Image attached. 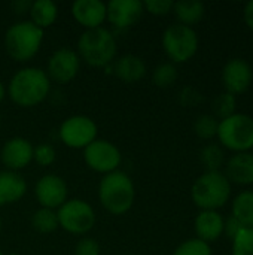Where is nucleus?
<instances>
[{"instance_id":"f257e3e1","label":"nucleus","mask_w":253,"mask_h":255,"mask_svg":"<svg viewBox=\"0 0 253 255\" xmlns=\"http://www.w3.org/2000/svg\"><path fill=\"white\" fill-rule=\"evenodd\" d=\"M49 93L48 75L36 67L21 69L13 75L9 84V96L19 106H34Z\"/></svg>"},{"instance_id":"f03ea898","label":"nucleus","mask_w":253,"mask_h":255,"mask_svg":"<svg viewBox=\"0 0 253 255\" xmlns=\"http://www.w3.org/2000/svg\"><path fill=\"white\" fill-rule=\"evenodd\" d=\"M100 202L106 211L113 215H121L130 211L134 202V185L130 176L124 172L107 173L98 188Z\"/></svg>"},{"instance_id":"7ed1b4c3","label":"nucleus","mask_w":253,"mask_h":255,"mask_svg":"<svg viewBox=\"0 0 253 255\" xmlns=\"http://www.w3.org/2000/svg\"><path fill=\"white\" fill-rule=\"evenodd\" d=\"M78 49L89 66L104 67L116 55V40L107 28H91L81 34Z\"/></svg>"},{"instance_id":"20e7f679","label":"nucleus","mask_w":253,"mask_h":255,"mask_svg":"<svg viewBox=\"0 0 253 255\" xmlns=\"http://www.w3.org/2000/svg\"><path fill=\"white\" fill-rule=\"evenodd\" d=\"M231 194V184L224 173L206 172L201 175L192 187L194 203L204 211H215L222 208Z\"/></svg>"},{"instance_id":"39448f33","label":"nucleus","mask_w":253,"mask_h":255,"mask_svg":"<svg viewBox=\"0 0 253 255\" xmlns=\"http://www.w3.org/2000/svg\"><path fill=\"white\" fill-rule=\"evenodd\" d=\"M42 39V28L34 25L31 21H22L9 27L4 36V45L13 60L27 61L37 54Z\"/></svg>"},{"instance_id":"423d86ee","label":"nucleus","mask_w":253,"mask_h":255,"mask_svg":"<svg viewBox=\"0 0 253 255\" xmlns=\"http://www.w3.org/2000/svg\"><path fill=\"white\" fill-rule=\"evenodd\" d=\"M218 137L224 146L243 152L253 148V118L245 114H234L219 123Z\"/></svg>"},{"instance_id":"0eeeda50","label":"nucleus","mask_w":253,"mask_h":255,"mask_svg":"<svg viewBox=\"0 0 253 255\" xmlns=\"http://www.w3.org/2000/svg\"><path fill=\"white\" fill-rule=\"evenodd\" d=\"M163 46L171 60L176 63H185L195 55L198 49V37L192 27L174 24L164 31Z\"/></svg>"},{"instance_id":"6e6552de","label":"nucleus","mask_w":253,"mask_h":255,"mask_svg":"<svg viewBox=\"0 0 253 255\" xmlns=\"http://www.w3.org/2000/svg\"><path fill=\"white\" fill-rule=\"evenodd\" d=\"M58 226L72 235H84L95 224V214L92 208L79 199L63 203L57 212Z\"/></svg>"},{"instance_id":"1a4fd4ad","label":"nucleus","mask_w":253,"mask_h":255,"mask_svg":"<svg viewBox=\"0 0 253 255\" xmlns=\"http://www.w3.org/2000/svg\"><path fill=\"white\" fill-rule=\"evenodd\" d=\"M60 137L70 148H86L97 137V126L88 117H70L61 124Z\"/></svg>"},{"instance_id":"9d476101","label":"nucleus","mask_w":253,"mask_h":255,"mask_svg":"<svg viewBox=\"0 0 253 255\" xmlns=\"http://www.w3.org/2000/svg\"><path fill=\"white\" fill-rule=\"evenodd\" d=\"M85 163L95 172L112 173L121 164L119 149L107 140H94L85 148Z\"/></svg>"},{"instance_id":"9b49d317","label":"nucleus","mask_w":253,"mask_h":255,"mask_svg":"<svg viewBox=\"0 0 253 255\" xmlns=\"http://www.w3.org/2000/svg\"><path fill=\"white\" fill-rule=\"evenodd\" d=\"M36 197L37 202L46 209L60 208L67 199L66 182L57 175H45L36 185Z\"/></svg>"},{"instance_id":"f8f14e48","label":"nucleus","mask_w":253,"mask_h":255,"mask_svg":"<svg viewBox=\"0 0 253 255\" xmlns=\"http://www.w3.org/2000/svg\"><path fill=\"white\" fill-rule=\"evenodd\" d=\"M79 70V57L75 51L69 48H61L52 54V57L48 61V73L49 76L60 82H69L72 81Z\"/></svg>"},{"instance_id":"ddd939ff","label":"nucleus","mask_w":253,"mask_h":255,"mask_svg":"<svg viewBox=\"0 0 253 255\" xmlns=\"http://www.w3.org/2000/svg\"><path fill=\"white\" fill-rule=\"evenodd\" d=\"M106 18H109L113 25L127 28L140 19L143 13V3L140 0H112L106 4Z\"/></svg>"},{"instance_id":"4468645a","label":"nucleus","mask_w":253,"mask_h":255,"mask_svg":"<svg viewBox=\"0 0 253 255\" xmlns=\"http://www.w3.org/2000/svg\"><path fill=\"white\" fill-rule=\"evenodd\" d=\"M222 79H224L227 93L233 96L240 94L246 91L252 82V69L245 60L233 58L225 64L224 72H222Z\"/></svg>"},{"instance_id":"2eb2a0df","label":"nucleus","mask_w":253,"mask_h":255,"mask_svg":"<svg viewBox=\"0 0 253 255\" xmlns=\"http://www.w3.org/2000/svg\"><path fill=\"white\" fill-rule=\"evenodd\" d=\"M0 158L9 170H19L33 160V146L22 137H13L4 143Z\"/></svg>"},{"instance_id":"dca6fc26","label":"nucleus","mask_w":253,"mask_h":255,"mask_svg":"<svg viewBox=\"0 0 253 255\" xmlns=\"http://www.w3.org/2000/svg\"><path fill=\"white\" fill-rule=\"evenodd\" d=\"M72 13L88 30L98 28L107 16L106 4L100 0H76L72 6Z\"/></svg>"},{"instance_id":"f3484780","label":"nucleus","mask_w":253,"mask_h":255,"mask_svg":"<svg viewBox=\"0 0 253 255\" xmlns=\"http://www.w3.org/2000/svg\"><path fill=\"white\" fill-rule=\"evenodd\" d=\"M227 179L240 185L253 184V154L239 152L227 164Z\"/></svg>"},{"instance_id":"a211bd4d","label":"nucleus","mask_w":253,"mask_h":255,"mask_svg":"<svg viewBox=\"0 0 253 255\" xmlns=\"http://www.w3.org/2000/svg\"><path fill=\"white\" fill-rule=\"evenodd\" d=\"M27 190V184L21 175L12 170L0 172V206L18 202Z\"/></svg>"},{"instance_id":"6ab92c4d","label":"nucleus","mask_w":253,"mask_h":255,"mask_svg":"<svg viewBox=\"0 0 253 255\" xmlns=\"http://www.w3.org/2000/svg\"><path fill=\"white\" fill-rule=\"evenodd\" d=\"M195 232L200 241L213 242L224 232V220L216 211H203L195 220Z\"/></svg>"},{"instance_id":"aec40b11","label":"nucleus","mask_w":253,"mask_h":255,"mask_svg":"<svg viewBox=\"0 0 253 255\" xmlns=\"http://www.w3.org/2000/svg\"><path fill=\"white\" fill-rule=\"evenodd\" d=\"M113 72L119 79H122L125 82H134L145 76L146 66L140 57L128 54V55H124L119 60H116V63L113 66Z\"/></svg>"},{"instance_id":"412c9836","label":"nucleus","mask_w":253,"mask_h":255,"mask_svg":"<svg viewBox=\"0 0 253 255\" xmlns=\"http://www.w3.org/2000/svg\"><path fill=\"white\" fill-rule=\"evenodd\" d=\"M174 13L177 19L183 24L191 27L192 24L198 22L204 16V4L198 0H180L176 1L174 6Z\"/></svg>"},{"instance_id":"4be33fe9","label":"nucleus","mask_w":253,"mask_h":255,"mask_svg":"<svg viewBox=\"0 0 253 255\" xmlns=\"http://www.w3.org/2000/svg\"><path fill=\"white\" fill-rule=\"evenodd\" d=\"M57 6L51 0H36L31 3L30 7V15H31V22L37 25L39 28H45L54 24L57 18Z\"/></svg>"},{"instance_id":"5701e85b","label":"nucleus","mask_w":253,"mask_h":255,"mask_svg":"<svg viewBox=\"0 0 253 255\" xmlns=\"http://www.w3.org/2000/svg\"><path fill=\"white\" fill-rule=\"evenodd\" d=\"M233 217L245 229H253V191H243L234 199Z\"/></svg>"},{"instance_id":"b1692460","label":"nucleus","mask_w":253,"mask_h":255,"mask_svg":"<svg viewBox=\"0 0 253 255\" xmlns=\"http://www.w3.org/2000/svg\"><path fill=\"white\" fill-rule=\"evenodd\" d=\"M31 224L34 230H37L39 233H52L60 227L57 212H54L52 209H46V208H42L34 212L31 218Z\"/></svg>"},{"instance_id":"393cba45","label":"nucleus","mask_w":253,"mask_h":255,"mask_svg":"<svg viewBox=\"0 0 253 255\" xmlns=\"http://www.w3.org/2000/svg\"><path fill=\"white\" fill-rule=\"evenodd\" d=\"M233 241V255H253V229H242Z\"/></svg>"},{"instance_id":"a878e982","label":"nucleus","mask_w":253,"mask_h":255,"mask_svg":"<svg viewBox=\"0 0 253 255\" xmlns=\"http://www.w3.org/2000/svg\"><path fill=\"white\" fill-rule=\"evenodd\" d=\"M154 84L158 87H170L174 84V81L177 79V70L173 64L170 63H164L160 64L152 75Z\"/></svg>"},{"instance_id":"bb28decb","label":"nucleus","mask_w":253,"mask_h":255,"mask_svg":"<svg viewBox=\"0 0 253 255\" xmlns=\"http://www.w3.org/2000/svg\"><path fill=\"white\" fill-rule=\"evenodd\" d=\"M218 127H219V123L213 115H201L197 118V121L194 124L195 133L201 139H210V137L216 136Z\"/></svg>"},{"instance_id":"cd10ccee","label":"nucleus","mask_w":253,"mask_h":255,"mask_svg":"<svg viewBox=\"0 0 253 255\" xmlns=\"http://www.w3.org/2000/svg\"><path fill=\"white\" fill-rule=\"evenodd\" d=\"M213 111L216 114V117L225 120L231 115H234L236 111V97L230 93H224L219 94L215 102H213Z\"/></svg>"},{"instance_id":"c85d7f7f","label":"nucleus","mask_w":253,"mask_h":255,"mask_svg":"<svg viewBox=\"0 0 253 255\" xmlns=\"http://www.w3.org/2000/svg\"><path fill=\"white\" fill-rule=\"evenodd\" d=\"M201 161L209 172H216L224 163V151L218 145H209L201 152Z\"/></svg>"},{"instance_id":"c756f323","label":"nucleus","mask_w":253,"mask_h":255,"mask_svg":"<svg viewBox=\"0 0 253 255\" xmlns=\"http://www.w3.org/2000/svg\"><path fill=\"white\" fill-rule=\"evenodd\" d=\"M173 255H212V251L206 242L200 239H192L182 244Z\"/></svg>"},{"instance_id":"7c9ffc66","label":"nucleus","mask_w":253,"mask_h":255,"mask_svg":"<svg viewBox=\"0 0 253 255\" xmlns=\"http://www.w3.org/2000/svg\"><path fill=\"white\" fill-rule=\"evenodd\" d=\"M33 158L40 166H49L55 160V151L51 145L42 143L36 149H33Z\"/></svg>"},{"instance_id":"2f4dec72","label":"nucleus","mask_w":253,"mask_h":255,"mask_svg":"<svg viewBox=\"0 0 253 255\" xmlns=\"http://www.w3.org/2000/svg\"><path fill=\"white\" fill-rule=\"evenodd\" d=\"M173 6L174 3L171 0H146L143 3V7H146L152 15H166L173 9Z\"/></svg>"},{"instance_id":"473e14b6","label":"nucleus","mask_w":253,"mask_h":255,"mask_svg":"<svg viewBox=\"0 0 253 255\" xmlns=\"http://www.w3.org/2000/svg\"><path fill=\"white\" fill-rule=\"evenodd\" d=\"M75 255H100V245L91 238L81 239L75 248Z\"/></svg>"},{"instance_id":"72a5a7b5","label":"nucleus","mask_w":253,"mask_h":255,"mask_svg":"<svg viewBox=\"0 0 253 255\" xmlns=\"http://www.w3.org/2000/svg\"><path fill=\"white\" fill-rule=\"evenodd\" d=\"M242 229H245V227H243V226H242V224H240V223H239L233 215L228 218V221H227V223H224V230H225V232H227V235H228L230 238H233V239L239 235V232H240Z\"/></svg>"},{"instance_id":"f704fd0d","label":"nucleus","mask_w":253,"mask_h":255,"mask_svg":"<svg viewBox=\"0 0 253 255\" xmlns=\"http://www.w3.org/2000/svg\"><path fill=\"white\" fill-rule=\"evenodd\" d=\"M245 21L246 24L253 30V0L249 1L245 7Z\"/></svg>"},{"instance_id":"c9c22d12","label":"nucleus","mask_w":253,"mask_h":255,"mask_svg":"<svg viewBox=\"0 0 253 255\" xmlns=\"http://www.w3.org/2000/svg\"><path fill=\"white\" fill-rule=\"evenodd\" d=\"M12 6H13V9H15L18 13H24L25 9H30V7H31V3H30V1H15Z\"/></svg>"},{"instance_id":"e433bc0d","label":"nucleus","mask_w":253,"mask_h":255,"mask_svg":"<svg viewBox=\"0 0 253 255\" xmlns=\"http://www.w3.org/2000/svg\"><path fill=\"white\" fill-rule=\"evenodd\" d=\"M3 97H4V87H3V84L0 82V102L3 100Z\"/></svg>"},{"instance_id":"4c0bfd02","label":"nucleus","mask_w":253,"mask_h":255,"mask_svg":"<svg viewBox=\"0 0 253 255\" xmlns=\"http://www.w3.org/2000/svg\"><path fill=\"white\" fill-rule=\"evenodd\" d=\"M0 230H1V220H0Z\"/></svg>"},{"instance_id":"58836bf2","label":"nucleus","mask_w":253,"mask_h":255,"mask_svg":"<svg viewBox=\"0 0 253 255\" xmlns=\"http://www.w3.org/2000/svg\"><path fill=\"white\" fill-rule=\"evenodd\" d=\"M10 255H19V254H10Z\"/></svg>"},{"instance_id":"ea45409f","label":"nucleus","mask_w":253,"mask_h":255,"mask_svg":"<svg viewBox=\"0 0 253 255\" xmlns=\"http://www.w3.org/2000/svg\"><path fill=\"white\" fill-rule=\"evenodd\" d=\"M0 255H3V254H1V251H0Z\"/></svg>"}]
</instances>
